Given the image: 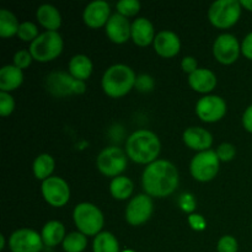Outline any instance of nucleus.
Here are the masks:
<instances>
[{"label": "nucleus", "instance_id": "nucleus-8", "mask_svg": "<svg viewBox=\"0 0 252 252\" xmlns=\"http://www.w3.org/2000/svg\"><path fill=\"white\" fill-rule=\"evenodd\" d=\"M191 174L198 181H209L219 171V158L217 152L204 150L194 155L191 160Z\"/></svg>", "mask_w": 252, "mask_h": 252}, {"label": "nucleus", "instance_id": "nucleus-18", "mask_svg": "<svg viewBox=\"0 0 252 252\" xmlns=\"http://www.w3.org/2000/svg\"><path fill=\"white\" fill-rule=\"evenodd\" d=\"M184 142L191 149L204 152V150H209L213 143V137L204 128L189 127L184 132Z\"/></svg>", "mask_w": 252, "mask_h": 252}, {"label": "nucleus", "instance_id": "nucleus-33", "mask_svg": "<svg viewBox=\"0 0 252 252\" xmlns=\"http://www.w3.org/2000/svg\"><path fill=\"white\" fill-rule=\"evenodd\" d=\"M217 249L218 252H238V241L234 236L225 235L219 239Z\"/></svg>", "mask_w": 252, "mask_h": 252}, {"label": "nucleus", "instance_id": "nucleus-31", "mask_svg": "<svg viewBox=\"0 0 252 252\" xmlns=\"http://www.w3.org/2000/svg\"><path fill=\"white\" fill-rule=\"evenodd\" d=\"M140 9V2L138 0H121L117 2V10L123 16L135 15Z\"/></svg>", "mask_w": 252, "mask_h": 252}, {"label": "nucleus", "instance_id": "nucleus-16", "mask_svg": "<svg viewBox=\"0 0 252 252\" xmlns=\"http://www.w3.org/2000/svg\"><path fill=\"white\" fill-rule=\"evenodd\" d=\"M106 33L116 43H123L127 41L132 33V25L128 19L120 12L113 14L106 24Z\"/></svg>", "mask_w": 252, "mask_h": 252}, {"label": "nucleus", "instance_id": "nucleus-2", "mask_svg": "<svg viewBox=\"0 0 252 252\" xmlns=\"http://www.w3.org/2000/svg\"><path fill=\"white\" fill-rule=\"evenodd\" d=\"M160 140L152 130L139 129L129 135L126 144L127 154L133 161L139 164H152L160 153Z\"/></svg>", "mask_w": 252, "mask_h": 252}, {"label": "nucleus", "instance_id": "nucleus-9", "mask_svg": "<svg viewBox=\"0 0 252 252\" xmlns=\"http://www.w3.org/2000/svg\"><path fill=\"white\" fill-rule=\"evenodd\" d=\"M98 170L106 176L117 177L127 166V157L121 148H105L96 160Z\"/></svg>", "mask_w": 252, "mask_h": 252}, {"label": "nucleus", "instance_id": "nucleus-28", "mask_svg": "<svg viewBox=\"0 0 252 252\" xmlns=\"http://www.w3.org/2000/svg\"><path fill=\"white\" fill-rule=\"evenodd\" d=\"M19 21L11 11L6 9L0 10V36H14L19 31Z\"/></svg>", "mask_w": 252, "mask_h": 252}, {"label": "nucleus", "instance_id": "nucleus-12", "mask_svg": "<svg viewBox=\"0 0 252 252\" xmlns=\"http://www.w3.org/2000/svg\"><path fill=\"white\" fill-rule=\"evenodd\" d=\"M241 47L238 39L231 33H221L213 44V54L217 61L223 64H231L239 58Z\"/></svg>", "mask_w": 252, "mask_h": 252}, {"label": "nucleus", "instance_id": "nucleus-37", "mask_svg": "<svg viewBox=\"0 0 252 252\" xmlns=\"http://www.w3.org/2000/svg\"><path fill=\"white\" fill-rule=\"evenodd\" d=\"M179 203L185 212H192L196 208V201H194L193 196L189 193L182 194L179 199Z\"/></svg>", "mask_w": 252, "mask_h": 252}, {"label": "nucleus", "instance_id": "nucleus-44", "mask_svg": "<svg viewBox=\"0 0 252 252\" xmlns=\"http://www.w3.org/2000/svg\"><path fill=\"white\" fill-rule=\"evenodd\" d=\"M123 252H134V251H132V250H126V251H123Z\"/></svg>", "mask_w": 252, "mask_h": 252}, {"label": "nucleus", "instance_id": "nucleus-4", "mask_svg": "<svg viewBox=\"0 0 252 252\" xmlns=\"http://www.w3.org/2000/svg\"><path fill=\"white\" fill-rule=\"evenodd\" d=\"M63 51V38L57 31H46L31 42L30 52L38 62H49Z\"/></svg>", "mask_w": 252, "mask_h": 252}, {"label": "nucleus", "instance_id": "nucleus-30", "mask_svg": "<svg viewBox=\"0 0 252 252\" xmlns=\"http://www.w3.org/2000/svg\"><path fill=\"white\" fill-rule=\"evenodd\" d=\"M17 36L22 39V41H34L38 34V29L36 25L31 21H25L20 24L19 31H17Z\"/></svg>", "mask_w": 252, "mask_h": 252}, {"label": "nucleus", "instance_id": "nucleus-34", "mask_svg": "<svg viewBox=\"0 0 252 252\" xmlns=\"http://www.w3.org/2000/svg\"><path fill=\"white\" fill-rule=\"evenodd\" d=\"M32 54L31 52L27 51V49H20L15 53L14 56V63L17 68L20 69H25L31 64L32 62Z\"/></svg>", "mask_w": 252, "mask_h": 252}, {"label": "nucleus", "instance_id": "nucleus-1", "mask_svg": "<svg viewBox=\"0 0 252 252\" xmlns=\"http://www.w3.org/2000/svg\"><path fill=\"white\" fill-rule=\"evenodd\" d=\"M143 187L149 196L166 197L179 185L176 166L167 160H155L143 172Z\"/></svg>", "mask_w": 252, "mask_h": 252}, {"label": "nucleus", "instance_id": "nucleus-15", "mask_svg": "<svg viewBox=\"0 0 252 252\" xmlns=\"http://www.w3.org/2000/svg\"><path fill=\"white\" fill-rule=\"evenodd\" d=\"M110 5L105 0H94L84 10V21L90 27H101L110 19Z\"/></svg>", "mask_w": 252, "mask_h": 252}, {"label": "nucleus", "instance_id": "nucleus-5", "mask_svg": "<svg viewBox=\"0 0 252 252\" xmlns=\"http://www.w3.org/2000/svg\"><path fill=\"white\" fill-rule=\"evenodd\" d=\"M74 221L84 235H97L103 226V214L95 204L84 203L78 204L74 209Z\"/></svg>", "mask_w": 252, "mask_h": 252}, {"label": "nucleus", "instance_id": "nucleus-11", "mask_svg": "<svg viewBox=\"0 0 252 252\" xmlns=\"http://www.w3.org/2000/svg\"><path fill=\"white\" fill-rule=\"evenodd\" d=\"M9 245L12 252H39L43 246V240L37 231L24 228L11 234Z\"/></svg>", "mask_w": 252, "mask_h": 252}, {"label": "nucleus", "instance_id": "nucleus-23", "mask_svg": "<svg viewBox=\"0 0 252 252\" xmlns=\"http://www.w3.org/2000/svg\"><path fill=\"white\" fill-rule=\"evenodd\" d=\"M69 71L78 80H85L93 73V62L85 54H76L69 62Z\"/></svg>", "mask_w": 252, "mask_h": 252}, {"label": "nucleus", "instance_id": "nucleus-14", "mask_svg": "<svg viewBox=\"0 0 252 252\" xmlns=\"http://www.w3.org/2000/svg\"><path fill=\"white\" fill-rule=\"evenodd\" d=\"M153 201L148 194H138L133 197L126 209V218L132 225H140L152 217Z\"/></svg>", "mask_w": 252, "mask_h": 252}, {"label": "nucleus", "instance_id": "nucleus-24", "mask_svg": "<svg viewBox=\"0 0 252 252\" xmlns=\"http://www.w3.org/2000/svg\"><path fill=\"white\" fill-rule=\"evenodd\" d=\"M42 240L47 246H57L65 239V228L58 220H51L42 229Z\"/></svg>", "mask_w": 252, "mask_h": 252}, {"label": "nucleus", "instance_id": "nucleus-41", "mask_svg": "<svg viewBox=\"0 0 252 252\" xmlns=\"http://www.w3.org/2000/svg\"><path fill=\"white\" fill-rule=\"evenodd\" d=\"M243 125L246 130L252 133V105L249 106L243 115Z\"/></svg>", "mask_w": 252, "mask_h": 252}, {"label": "nucleus", "instance_id": "nucleus-6", "mask_svg": "<svg viewBox=\"0 0 252 252\" xmlns=\"http://www.w3.org/2000/svg\"><path fill=\"white\" fill-rule=\"evenodd\" d=\"M241 15V4L238 0H218L211 5L208 17L214 26L226 29L235 24Z\"/></svg>", "mask_w": 252, "mask_h": 252}, {"label": "nucleus", "instance_id": "nucleus-40", "mask_svg": "<svg viewBox=\"0 0 252 252\" xmlns=\"http://www.w3.org/2000/svg\"><path fill=\"white\" fill-rule=\"evenodd\" d=\"M182 69H184V71H186V73H189L192 74L194 70H197V61L194 57H191V56H187L185 57L184 59H182Z\"/></svg>", "mask_w": 252, "mask_h": 252}, {"label": "nucleus", "instance_id": "nucleus-29", "mask_svg": "<svg viewBox=\"0 0 252 252\" xmlns=\"http://www.w3.org/2000/svg\"><path fill=\"white\" fill-rule=\"evenodd\" d=\"M88 245L86 235L79 231L68 234L63 240V249L65 252H83Z\"/></svg>", "mask_w": 252, "mask_h": 252}, {"label": "nucleus", "instance_id": "nucleus-43", "mask_svg": "<svg viewBox=\"0 0 252 252\" xmlns=\"http://www.w3.org/2000/svg\"><path fill=\"white\" fill-rule=\"evenodd\" d=\"M5 246V236L4 235H0V250H2Z\"/></svg>", "mask_w": 252, "mask_h": 252}, {"label": "nucleus", "instance_id": "nucleus-32", "mask_svg": "<svg viewBox=\"0 0 252 252\" xmlns=\"http://www.w3.org/2000/svg\"><path fill=\"white\" fill-rule=\"evenodd\" d=\"M15 101L9 93L1 91L0 93V115L9 116L14 111Z\"/></svg>", "mask_w": 252, "mask_h": 252}, {"label": "nucleus", "instance_id": "nucleus-25", "mask_svg": "<svg viewBox=\"0 0 252 252\" xmlns=\"http://www.w3.org/2000/svg\"><path fill=\"white\" fill-rule=\"evenodd\" d=\"M133 182L127 176H117L111 181L110 191L116 199H126L132 194Z\"/></svg>", "mask_w": 252, "mask_h": 252}, {"label": "nucleus", "instance_id": "nucleus-10", "mask_svg": "<svg viewBox=\"0 0 252 252\" xmlns=\"http://www.w3.org/2000/svg\"><path fill=\"white\" fill-rule=\"evenodd\" d=\"M42 194L51 206L62 207L69 201L70 189L65 180L58 176H51L42 184Z\"/></svg>", "mask_w": 252, "mask_h": 252}, {"label": "nucleus", "instance_id": "nucleus-26", "mask_svg": "<svg viewBox=\"0 0 252 252\" xmlns=\"http://www.w3.org/2000/svg\"><path fill=\"white\" fill-rule=\"evenodd\" d=\"M94 252H120V244L113 234L102 231L94 240Z\"/></svg>", "mask_w": 252, "mask_h": 252}, {"label": "nucleus", "instance_id": "nucleus-38", "mask_svg": "<svg viewBox=\"0 0 252 252\" xmlns=\"http://www.w3.org/2000/svg\"><path fill=\"white\" fill-rule=\"evenodd\" d=\"M189 223L192 226V229L197 231H202L206 229V219L201 214H191L189 217Z\"/></svg>", "mask_w": 252, "mask_h": 252}, {"label": "nucleus", "instance_id": "nucleus-39", "mask_svg": "<svg viewBox=\"0 0 252 252\" xmlns=\"http://www.w3.org/2000/svg\"><path fill=\"white\" fill-rule=\"evenodd\" d=\"M241 52L246 58L252 61V32L246 34V37L244 38L243 43H241Z\"/></svg>", "mask_w": 252, "mask_h": 252}, {"label": "nucleus", "instance_id": "nucleus-3", "mask_svg": "<svg viewBox=\"0 0 252 252\" xmlns=\"http://www.w3.org/2000/svg\"><path fill=\"white\" fill-rule=\"evenodd\" d=\"M135 74L126 64H115L105 71L102 76V89L111 97H121L135 85Z\"/></svg>", "mask_w": 252, "mask_h": 252}, {"label": "nucleus", "instance_id": "nucleus-13", "mask_svg": "<svg viewBox=\"0 0 252 252\" xmlns=\"http://www.w3.org/2000/svg\"><path fill=\"white\" fill-rule=\"evenodd\" d=\"M196 112L198 117L204 122H216L225 115L226 103L220 96H203L197 102Z\"/></svg>", "mask_w": 252, "mask_h": 252}, {"label": "nucleus", "instance_id": "nucleus-20", "mask_svg": "<svg viewBox=\"0 0 252 252\" xmlns=\"http://www.w3.org/2000/svg\"><path fill=\"white\" fill-rule=\"evenodd\" d=\"M130 36L138 46H148L150 42H154V26L145 17H138L132 24Z\"/></svg>", "mask_w": 252, "mask_h": 252}, {"label": "nucleus", "instance_id": "nucleus-22", "mask_svg": "<svg viewBox=\"0 0 252 252\" xmlns=\"http://www.w3.org/2000/svg\"><path fill=\"white\" fill-rule=\"evenodd\" d=\"M37 20L48 31H56L62 24V16L59 10L51 4H43L37 9Z\"/></svg>", "mask_w": 252, "mask_h": 252}, {"label": "nucleus", "instance_id": "nucleus-19", "mask_svg": "<svg viewBox=\"0 0 252 252\" xmlns=\"http://www.w3.org/2000/svg\"><path fill=\"white\" fill-rule=\"evenodd\" d=\"M189 83L193 90L199 93H209L217 85V76L209 69H197L193 73L189 74Z\"/></svg>", "mask_w": 252, "mask_h": 252}, {"label": "nucleus", "instance_id": "nucleus-17", "mask_svg": "<svg viewBox=\"0 0 252 252\" xmlns=\"http://www.w3.org/2000/svg\"><path fill=\"white\" fill-rule=\"evenodd\" d=\"M154 48L160 56L174 57L180 52L181 42H180L179 36L175 32L164 30V31H160L155 36Z\"/></svg>", "mask_w": 252, "mask_h": 252}, {"label": "nucleus", "instance_id": "nucleus-36", "mask_svg": "<svg viewBox=\"0 0 252 252\" xmlns=\"http://www.w3.org/2000/svg\"><path fill=\"white\" fill-rule=\"evenodd\" d=\"M135 86H137L138 90L143 91V93H147V91L153 90L154 88V80L150 75H147V74H142L137 78V81H135Z\"/></svg>", "mask_w": 252, "mask_h": 252}, {"label": "nucleus", "instance_id": "nucleus-35", "mask_svg": "<svg viewBox=\"0 0 252 252\" xmlns=\"http://www.w3.org/2000/svg\"><path fill=\"white\" fill-rule=\"evenodd\" d=\"M235 154V147L230 143H223L217 149V155H218L219 160H223V161H230L231 159H234Z\"/></svg>", "mask_w": 252, "mask_h": 252}, {"label": "nucleus", "instance_id": "nucleus-7", "mask_svg": "<svg viewBox=\"0 0 252 252\" xmlns=\"http://www.w3.org/2000/svg\"><path fill=\"white\" fill-rule=\"evenodd\" d=\"M47 89L56 96H68L85 93V81L78 80L65 71H53L47 76Z\"/></svg>", "mask_w": 252, "mask_h": 252}, {"label": "nucleus", "instance_id": "nucleus-21", "mask_svg": "<svg viewBox=\"0 0 252 252\" xmlns=\"http://www.w3.org/2000/svg\"><path fill=\"white\" fill-rule=\"evenodd\" d=\"M24 81L22 69L16 65H5L0 69V89L1 91H11L19 88Z\"/></svg>", "mask_w": 252, "mask_h": 252}, {"label": "nucleus", "instance_id": "nucleus-42", "mask_svg": "<svg viewBox=\"0 0 252 252\" xmlns=\"http://www.w3.org/2000/svg\"><path fill=\"white\" fill-rule=\"evenodd\" d=\"M240 4H241V6L246 7V9L252 11V0H241Z\"/></svg>", "mask_w": 252, "mask_h": 252}, {"label": "nucleus", "instance_id": "nucleus-27", "mask_svg": "<svg viewBox=\"0 0 252 252\" xmlns=\"http://www.w3.org/2000/svg\"><path fill=\"white\" fill-rule=\"evenodd\" d=\"M54 170V159L49 154H41L33 161L34 176L39 180H46L51 177Z\"/></svg>", "mask_w": 252, "mask_h": 252}]
</instances>
